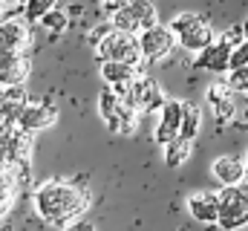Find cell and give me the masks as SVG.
Returning a JSON list of instances; mask_svg holds the SVG:
<instances>
[{"label":"cell","mask_w":248,"mask_h":231,"mask_svg":"<svg viewBox=\"0 0 248 231\" xmlns=\"http://www.w3.org/2000/svg\"><path fill=\"white\" fill-rule=\"evenodd\" d=\"M87 205H90V191L69 179H46L32 191L35 214L55 229H66L69 223L81 220Z\"/></svg>","instance_id":"cell-1"},{"label":"cell","mask_w":248,"mask_h":231,"mask_svg":"<svg viewBox=\"0 0 248 231\" xmlns=\"http://www.w3.org/2000/svg\"><path fill=\"white\" fill-rule=\"evenodd\" d=\"M170 32H173V38H176V44L187 50V52H202L208 44H214L217 41V32H214V26L202 17V15H196V12H182V15H176L170 23Z\"/></svg>","instance_id":"cell-2"},{"label":"cell","mask_w":248,"mask_h":231,"mask_svg":"<svg viewBox=\"0 0 248 231\" xmlns=\"http://www.w3.org/2000/svg\"><path fill=\"white\" fill-rule=\"evenodd\" d=\"M217 197H219V211H217L219 231H243L248 226V188L225 185L217 191Z\"/></svg>","instance_id":"cell-3"},{"label":"cell","mask_w":248,"mask_h":231,"mask_svg":"<svg viewBox=\"0 0 248 231\" xmlns=\"http://www.w3.org/2000/svg\"><path fill=\"white\" fill-rule=\"evenodd\" d=\"M95 55L98 61H122V64H139L141 52H139V38L122 32V29H110L98 44H95Z\"/></svg>","instance_id":"cell-4"},{"label":"cell","mask_w":248,"mask_h":231,"mask_svg":"<svg viewBox=\"0 0 248 231\" xmlns=\"http://www.w3.org/2000/svg\"><path fill=\"white\" fill-rule=\"evenodd\" d=\"M110 23H113V29L139 35V32L150 29L153 23H159V9L153 6V0H130L122 12H116L110 17Z\"/></svg>","instance_id":"cell-5"},{"label":"cell","mask_w":248,"mask_h":231,"mask_svg":"<svg viewBox=\"0 0 248 231\" xmlns=\"http://www.w3.org/2000/svg\"><path fill=\"white\" fill-rule=\"evenodd\" d=\"M124 101H127V104H130L139 116H141V113H156V110H162V104H165L168 99H165L162 87H159L150 75L139 72V75L133 78V84H130V90H127Z\"/></svg>","instance_id":"cell-6"},{"label":"cell","mask_w":248,"mask_h":231,"mask_svg":"<svg viewBox=\"0 0 248 231\" xmlns=\"http://www.w3.org/2000/svg\"><path fill=\"white\" fill-rule=\"evenodd\" d=\"M35 44L32 26L26 17H3L0 20V52H15V55H29Z\"/></svg>","instance_id":"cell-7"},{"label":"cell","mask_w":248,"mask_h":231,"mask_svg":"<svg viewBox=\"0 0 248 231\" xmlns=\"http://www.w3.org/2000/svg\"><path fill=\"white\" fill-rule=\"evenodd\" d=\"M139 52L144 61H162V58L170 55V50L176 47V38L170 32L168 23H153L150 29L139 32Z\"/></svg>","instance_id":"cell-8"},{"label":"cell","mask_w":248,"mask_h":231,"mask_svg":"<svg viewBox=\"0 0 248 231\" xmlns=\"http://www.w3.org/2000/svg\"><path fill=\"white\" fill-rule=\"evenodd\" d=\"M29 182V165H0V220L15 208L20 188Z\"/></svg>","instance_id":"cell-9"},{"label":"cell","mask_w":248,"mask_h":231,"mask_svg":"<svg viewBox=\"0 0 248 231\" xmlns=\"http://www.w3.org/2000/svg\"><path fill=\"white\" fill-rule=\"evenodd\" d=\"M55 121H58V107L49 104V101H26L20 116H17V127L32 133V136L46 130V127H52Z\"/></svg>","instance_id":"cell-10"},{"label":"cell","mask_w":248,"mask_h":231,"mask_svg":"<svg viewBox=\"0 0 248 231\" xmlns=\"http://www.w3.org/2000/svg\"><path fill=\"white\" fill-rule=\"evenodd\" d=\"M182 116H185V101H176V99H168L159 110V121H156V130H153V139L165 148L168 142H173L182 130Z\"/></svg>","instance_id":"cell-11"},{"label":"cell","mask_w":248,"mask_h":231,"mask_svg":"<svg viewBox=\"0 0 248 231\" xmlns=\"http://www.w3.org/2000/svg\"><path fill=\"white\" fill-rule=\"evenodd\" d=\"M231 44L225 38H217L214 44H208L202 52H196L193 58V66L196 69H205V72H214V75H222L231 69Z\"/></svg>","instance_id":"cell-12"},{"label":"cell","mask_w":248,"mask_h":231,"mask_svg":"<svg viewBox=\"0 0 248 231\" xmlns=\"http://www.w3.org/2000/svg\"><path fill=\"white\" fill-rule=\"evenodd\" d=\"M187 214L202 223V226H217V211H219V197L217 191H190L185 199Z\"/></svg>","instance_id":"cell-13"},{"label":"cell","mask_w":248,"mask_h":231,"mask_svg":"<svg viewBox=\"0 0 248 231\" xmlns=\"http://www.w3.org/2000/svg\"><path fill=\"white\" fill-rule=\"evenodd\" d=\"M29 72H32V61H29V55L0 52V84H3V87L26 84Z\"/></svg>","instance_id":"cell-14"},{"label":"cell","mask_w":248,"mask_h":231,"mask_svg":"<svg viewBox=\"0 0 248 231\" xmlns=\"http://www.w3.org/2000/svg\"><path fill=\"white\" fill-rule=\"evenodd\" d=\"M139 75V69L133 66V64H122V61H101V78H104V84L113 90V93H119V96H127V90H130V84H133V78Z\"/></svg>","instance_id":"cell-15"},{"label":"cell","mask_w":248,"mask_h":231,"mask_svg":"<svg viewBox=\"0 0 248 231\" xmlns=\"http://www.w3.org/2000/svg\"><path fill=\"white\" fill-rule=\"evenodd\" d=\"M211 176L225 188V185H243L246 182V159L240 156H217L211 162Z\"/></svg>","instance_id":"cell-16"},{"label":"cell","mask_w":248,"mask_h":231,"mask_svg":"<svg viewBox=\"0 0 248 231\" xmlns=\"http://www.w3.org/2000/svg\"><path fill=\"white\" fill-rule=\"evenodd\" d=\"M26 101H29V96H26L23 84H17V87H3L0 84V127L17 124V116H20Z\"/></svg>","instance_id":"cell-17"},{"label":"cell","mask_w":248,"mask_h":231,"mask_svg":"<svg viewBox=\"0 0 248 231\" xmlns=\"http://www.w3.org/2000/svg\"><path fill=\"white\" fill-rule=\"evenodd\" d=\"M208 101L214 104V113H217L219 121H231L234 113H237L234 99H231V87H228L225 81H219V84H214V87L208 90Z\"/></svg>","instance_id":"cell-18"},{"label":"cell","mask_w":248,"mask_h":231,"mask_svg":"<svg viewBox=\"0 0 248 231\" xmlns=\"http://www.w3.org/2000/svg\"><path fill=\"white\" fill-rule=\"evenodd\" d=\"M190 148H193V142H187L182 136H176L173 142H168V145H165V165H168V168L185 165L187 159H190Z\"/></svg>","instance_id":"cell-19"},{"label":"cell","mask_w":248,"mask_h":231,"mask_svg":"<svg viewBox=\"0 0 248 231\" xmlns=\"http://www.w3.org/2000/svg\"><path fill=\"white\" fill-rule=\"evenodd\" d=\"M199 127H202V110H199L196 104H187L185 101V116H182V130H179V136L187 139V142H193L196 133H199Z\"/></svg>","instance_id":"cell-20"},{"label":"cell","mask_w":248,"mask_h":231,"mask_svg":"<svg viewBox=\"0 0 248 231\" xmlns=\"http://www.w3.org/2000/svg\"><path fill=\"white\" fill-rule=\"evenodd\" d=\"M52 9H58V0H23V17L29 23H41V17Z\"/></svg>","instance_id":"cell-21"},{"label":"cell","mask_w":248,"mask_h":231,"mask_svg":"<svg viewBox=\"0 0 248 231\" xmlns=\"http://www.w3.org/2000/svg\"><path fill=\"white\" fill-rule=\"evenodd\" d=\"M41 26L46 32H52V35H61V32H66V26H69V15L58 6V9H52V12H46L41 17Z\"/></svg>","instance_id":"cell-22"},{"label":"cell","mask_w":248,"mask_h":231,"mask_svg":"<svg viewBox=\"0 0 248 231\" xmlns=\"http://www.w3.org/2000/svg\"><path fill=\"white\" fill-rule=\"evenodd\" d=\"M225 84L231 87V93H248V64H246V66H237V69H231Z\"/></svg>","instance_id":"cell-23"},{"label":"cell","mask_w":248,"mask_h":231,"mask_svg":"<svg viewBox=\"0 0 248 231\" xmlns=\"http://www.w3.org/2000/svg\"><path fill=\"white\" fill-rule=\"evenodd\" d=\"M246 64H248V35H243V41L231 50V69L246 66Z\"/></svg>","instance_id":"cell-24"},{"label":"cell","mask_w":248,"mask_h":231,"mask_svg":"<svg viewBox=\"0 0 248 231\" xmlns=\"http://www.w3.org/2000/svg\"><path fill=\"white\" fill-rule=\"evenodd\" d=\"M127 3H130V0H101V9H104V15H107V17H113L116 12H122Z\"/></svg>","instance_id":"cell-25"},{"label":"cell","mask_w":248,"mask_h":231,"mask_svg":"<svg viewBox=\"0 0 248 231\" xmlns=\"http://www.w3.org/2000/svg\"><path fill=\"white\" fill-rule=\"evenodd\" d=\"M63 231H95V226L87 223V220H75V223H69Z\"/></svg>","instance_id":"cell-26"},{"label":"cell","mask_w":248,"mask_h":231,"mask_svg":"<svg viewBox=\"0 0 248 231\" xmlns=\"http://www.w3.org/2000/svg\"><path fill=\"white\" fill-rule=\"evenodd\" d=\"M0 165H9V153H6V139L0 133Z\"/></svg>","instance_id":"cell-27"},{"label":"cell","mask_w":248,"mask_h":231,"mask_svg":"<svg viewBox=\"0 0 248 231\" xmlns=\"http://www.w3.org/2000/svg\"><path fill=\"white\" fill-rule=\"evenodd\" d=\"M3 6H9V9H15V6H23V0H0Z\"/></svg>","instance_id":"cell-28"},{"label":"cell","mask_w":248,"mask_h":231,"mask_svg":"<svg viewBox=\"0 0 248 231\" xmlns=\"http://www.w3.org/2000/svg\"><path fill=\"white\" fill-rule=\"evenodd\" d=\"M3 17H9V6H3V3H0V20H3Z\"/></svg>","instance_id":"cell-29"},{"label":"cell","mask_w":248,"mask_h":231,"mask_svg":"<svg viewBox=\"0 0 248 231\" xmlns=\"http://www.w3.org/2000/svg\"><path fill=\"white\" fill-rule=\"evenodd\" d=\"M246 185H248V153H246Z\"/></svg>","instance_id":"cell-30"},{"label":"cell","mask_w":248,"mask_h":231,"mask_svg":"<svg viewBox=\"0 0 248 231\" xmlns=\"http://www.w3.org/2000/svg\"><path fill=\"white\" fill-rule=\"evenodd\" d=\"M246 29H248V20H246Z\"/></svg>","instance_id":"cell-31"}]
</instances>
